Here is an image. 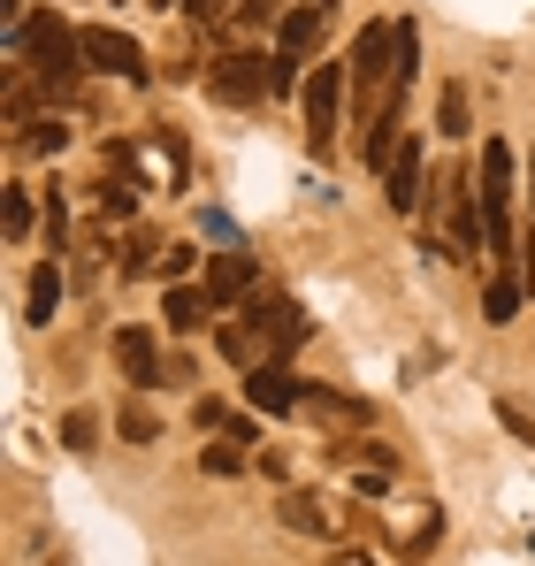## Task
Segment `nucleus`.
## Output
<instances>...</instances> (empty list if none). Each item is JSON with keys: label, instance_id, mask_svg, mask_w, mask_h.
Returning <instances> with one entry per match:
<instances>
[{"label": "nucleus", "instance_id": "2f4dec72", "mask_svg": "<svg viewBox=\"0 0 535 566\" xmlns=\"http://www.w3.org/2000/svg\"><path fill=\"white\" fill-rule=\"evenodd\" d=\"M528 253H535V238H528ZM528 276H535V261H528Z\"/></svg>", "mask_w": 535, "mask_h": 566}, {"label": "nucleus", "instance_id": "7c9ffc66", "mask_svg": "<svg viewBox=\"0 0 535 566\" xmlns=\"http://www.w3.org/2000/svg\"><path fill=\"white\" fill-rule=\"evenodd\" d=\"M329 566H375V559H367V552H337Z\"/></svg>", "mask_w": 535, "mask_h": 566}, {"label": "nucleus", "instance_id": "c85d7f7f", "mask_svg": "<svg viewBox=\"0 0 535 566\" xmlns=\"http://www.w3.org/2000/svg\"><path fill=\"white\" fill-rule=\"evenodd\" d=\"M62 230H70V214H62V191L46 199V238H54V253H62Z\"/></svg>", "mask_w": 535, "mask_h": 566}, {"label": "nucleus", "instance_id": "1a4fd4ad", "mask_svg": "<svg viewBox=\"0 0 535 566\" xmlns=\"http://www.w3.org/2000/svg\"><path fill=\"white\" fill-rule=\"evenodd\" d=\"M382 191L398 214H421V138H398V154L382 161Z\"/></svg>", "mask_w": 535, "mask_h": 566}, {"label": "nucleus", "instance_id": "4be33fe9", "mask_svg": "<svg viewBox=\"0 0 535 566\" xmlns=\"http://www.w3.org/2000/svg\"><path fill=\"white\" fill-rule=\"evenodd\" d=\"M99 214H107V222H115V214L130 222V214H138V185H123V177H107V185H99Z\"/></svg>", "mask_w": 535, "mask_h": 566}, {"label": "nucleus", "instance_id": "ddd939ff", "mask_svg": "<svg viewBox=\"0 0 535 566\" xmlns=\"http://www.w3.org/2000/svg\"><path fill=\"white\" fill-rule=\"evenodd\" d=\"M275 521L298 528V536H337V513H329V497H314V490H283Z\"/></svg>", "mask_w": 535, "mask_h": 566}, {"label": "nucleus", "instance_id": "39448f33", "mask_svg": "<svg viewBox=\"0 0 535 566\" xmlns=\"http://www.w3.org/2000/svg\"><path fill=\"white\" fill-rule=\"evenodd\" d=\"M345 93H353V70H329V62H314L306 70V146L314 154H329L337 146V115H345Z\"/></svg>", "mask_w": 535, "mask_h": 566}, {"label": "nucleus", "instance_id": "f257e3e1", "mask_svg": "<svg viewBox=\"0 0 535 566\" xmlns=\"http://www.w3.org/2000/svg\"><path fill=\"white\" fill-rule=\"evenodd\" d=\"M314 337V322H306V306L298 298H283V291H261L253 306H238V322H222V360L230 368H283V353H298Z\"/></svg>", "mask_w": 535, "mask_h": 566}, {"label": "nucleus", "instance_id": "f3484780", "mask_svg": "<svg viewBox=\"0 0 535 566\" xmlns=\"http://www.w3.org/2000/svg\"><path fill=\"white\" fill-rule=\"evenodd\" d=\"M62 146H70L62 115H39V123H23V130H15V154H31V161H46V154H62Z\"/></svg>", "mask_w": 535, "mask_h": 566}, {"label": "nucleus", "instance_id": "6e6552de", "mask_svg": "<svg viewBox=\"0 0 535 566\" xmlns=\"http://www.w3.org/2000/svg\"><path fill=\"white\" fill-rule=\"evenodd\" d=\"M115 368L130 376V390H161V345H154V329H115Z\"/></svg>", "mask_w": 535, "mask_h": 566}, {"label": "nucleus", "instance_id": "4468645a", "mask_svg": "<svg viewBox=\"0 0 535 566\" xmlns=\"http://www.w3.org/2000/svg\"><path fill=\"white\" fill-rule=\"evenodd\" d=\"M207 314H214V298H207V283H169V298H161V322L191 337V329H207Z\"/></svg>", "mask_w": 535, "mask_h": 566}, {"label": "nucleus", "instance_id": "bb28decb", "mask_svg": "<svg viewBox=\"0 0 535 566\" xmlns=\"http://www.w3.org/2000/svg\"><path fill=\"white\" fill-rule=\"evenodd\" d=\"M238 23H283V0H245Z\"/></svg>", "mask_w": 535, "mask_h": 566}, {"label": "nucleus", "instance_id": "f03ea898", "mask_svg": "<svg viewBox=\"0 0 535 566\" xmlns=\"http://www.w3.org/2000/svg\"><path fill=\"white\" fill-rule=\"evenodd\" d=\"M15 46L31 54V77H39V93H46V99L77 93V77H85V31H70L62 15H23Z\"/></svg>", "mask_w": 535, "mask_h": 566}, {"label": "nucleus", "instance_id": "f8f14e48", "mask_svg": "<svg viewBox=\"0 0 535 566\" xmlns=\"http://www.w3.org/2000/svg\"><path fill=\"white\" fill-rule=\"evenodd\" d=\"M298 413H314V421H329V429H367V406L345 398V390H329V382H306V398H298Z\"/></svg>", "mask_w": 535, "mask_h": 566}, {"label": "nucleus", "instance_id": "423d86ee", "mask_svg": "<svg viewBox=\"0 0 535 566\" xmlns=\"http://www.w3.org/2000/svg\"><path fill=\"white\" fill-rule=\"evenodd\" d=\"M207 298H214V306H238V298H245V291H261V261H253V253H245V245H222V253H214V261H207Z\"/></svg>", "mask_w": 535, "mask_h": 566}, {"label": "nucleus", "instance_id": "a211bd4d", "mask_svg": "<svg viewBox=\"0 0 535 566\" xmlns=\"http://www.w3.org/2000/svg\"><path fill=\"white\" fill-rule=\"evenodd\" d=\"M482 314H490V322H513V314H521V276H513V261H497V276L482 291Z\"/></svg>", "mask_w": 535, "mask_h": 566}, {"label": "nucleus", "instance_id": "393cba45", "mask_svg": "<svg viewBox=\"0 0 535 566\" xmlns=\"http://www.w3.org/2000/svg\"><path fill=\"white\" fill-rule=\"evenodd\" d=\"M497 421H505V429H513V437H521V444L535 452V421L521 413V406H513V398H497Z\"/></svg>", "mask_w": 535, "mask_h": 566}, {"label": "nucleus", "instance_id": "7ed1b4c3", "mask_svg": "<svg viewBox=\"0 0 535 566\" xmlns=\"http://www.w3.org/2000/svg\"><path fill=\"white\" fill-rule=\"evenodd\" d=\"M482 230H490V253L513 261V146L505 138L482 146Z\"/></svg>", "mask_w": 535, "mask_h": 566}, {"label": "nucleus", "instance_id": "5701e85b", "mask_svg": "<svg viewBox=\"0 0 535 566\" xmlns=\"http://www.w3.org/2000/svg\"><path fill=\"white\" fill-rule=\"evenodd\" d=\"M62 444H70V452H92V444H99V413H85V406H77V413L62 421Z\"/></svg>", "mask_w": 535, "mask_h": 566}, {"label": "nucleus", "instance_id": "473e14b6", "mask_svg": "<svg viewBox=\"0 0 535 566\" xmlns=\"http://www.w3.org/2000/svg\"><path fill=\"white\" fill-rule=\"evenodd\" d=\"M528 552H535V536H528Z\"/></svg>", "mask_w": 535, "mask_h": 566}, {"label": "nucleus", "instance_id": "412c9836", "mask_svg": "<svg viewBox=\"0 0 535 566\" xmlns=\"http://www.w3.org/2000/svg\"><path fill=\"white\" fill-rule=\"evenodd\" d=\"M0 230H8V238H23V230H31V191H23V185L0 191Z\"/></svg>", "mask_w": 535, "mask_h": 566}, {"label": "nucleus", "instance_id": "cd10ccee", "mask_svg": "<svg viewBox=\"0 0 535 566\" xmlns=\"http://www.w3.org/2000/svg\"><path fill=\"white\" fill-rule=\"evenodd\" d=\"M199 230H207V238H222V245H238V222H230V214H214V207L199 214Z\"/></svg>", "mask_w": 535, "mask_h": 566}, {"label": "nucleus", "instance_id": "9b49d317", "mask_svg": "<svg viewBox=\"0 0 535 566\" xmlns=\"http://www.w3.org/2000/svg\"><path fill=\"white\" fill-rule=\"evenodd\" d=\"M261 93H268V62H253V54H230V62L214 70V99H222V107H253Z\"/></svg>", "mask_w": 535, "mask_h": 566}, {"label": "nucleus", "instance_id": "c756f323", "mask_svg": "<svg viewBox=\"0 0 535 566\" xmlns=\"http://www.w3.org/2000/svg\"><path fill=\"white\" fill-rule=\"evenodd\" d=\"M183 15H191V23H214V15H222V0H183Z\"/></svg>", "mask_w": 535, "mask_h": 566}, {"label": "nucleus", "instance_id": "b1692460", "mask_svg": "<svg viewBox=\"0 0 535 566\" xmlns=\"http://www.w3.org/2000/svg\"><path fill=\"white\" fill-rule=\"evenodd\" d=\"M191 421H199V429H214V437H222V429H230V421H238V413H230V406H222V398H199V406H191Z\"/></svg>", "mask_w": 535, "mask_h": 566}, {"label": "nucleus", "instance_id": "a878e982", "mask_svg": "<svg viewBox=\"0 0 535 566\" xmlns=\"http://www.w3.org/2000/svg\"><path fill=\"white\" fill-rule=\"evenodd\" d=\"M8 123H15V130H23V123H31V85H23V77H15V85H8Z\"/></svg>", "mask_w": 535, "mask_h": 566}, {"label": "nucleus", "instance_id": "aec40b11", "mask_svg": "<svg viewBox=\"0 0 535 566\" xmlns=\"http://www.w3.org/2000/svg\"><path fill=\"white\" fill-rule=\"evenodd\" d=\"M115 429H123V437H130V444H154V437H161V421H154V406H146V398H130V406H123V421H115Z\"/></svg>", "mask_w": 535, "mask_h": 566}, {"label": "nucleus", "instance_id": "2eb2a0df", "mask_svg": "<svg viewBox=\"0 0 535 566\" xmlns=\"http://www.w3.org/2000/svg\"><path fill=\"white\" fill-rule=\"evenodd\" d=\"M54 306H62V269H54V253L31 269V291H23V322H54Z\"/></svg>", "mask_w": 535, "mask_h": 566}, {"label": "nucleus", "instance_id": "dca6fc26", "mask_svg": "<svg viewBox=\"0 0 535 566\" xmlns=\"http://www.w3.org/2000/svg\"><path fill=\"white\" fill-rule=\"evenodd\" d=\"M437 130L444 138H474V107H466V85L444 77V93H437Z\"/></svg>", "mask_w": 535, "mask_h": 566}, {"label": "nucleus", "instance_id": "20e7f679", "mask_svg": "<svg viewBox=\"0 0 535 566\" xmlns=\"http://www.w3.org/2000/svg\"><path fill=\"white\" fill-rule=\"evenodd\" d=\"M85 70L92 77H115V85H154L146 46H138L130 31H115V23H92L85 31Z\"/></svg>", "mask_w": 535, "mask_h": 566}, {"label": "nucleus", "instance_id": "9d476101", "mask_svg": "<svg viewBox=\"0 0 535 566\" xmlns=\"http://www.w3.org/2000/svg\"><path fill=\"white\" fill-rule=\"evenodd\" d=\"M298 398H306V382L291 376V368H253L245 376V406L253 413H298Z\"/></svg>", "mask_w": 535, "mask_h": 566}, {"label": "nucleus", "instance_id": "6ab92c4d", "mask_svg": "<svg viewBox=\"0 0 535 566\" xmlns=\"http://www.w3.org/2000/svg\"><path fill=\"white\" fill-rule=\"evenodd\" d=\"M413 77H421V31H413V15H398V99L413 93Z\"/></svg>", "mask_w": 535, "mask_h": 566}, {"label": "nucleus", "instance_id": "0eeeda50", "mask_svg": "<svg viewBox=\"0 0 535 566\" xmlns=\"http://www.w3.org/2000/svg\"><path fill=\"white\" fill-rule=\"evenodd\" d=\"M437 207H444L451 253H482V245H490V230H482V207L466 199V177H459V169H451V177H444V199H437Z\"/></svg>", "mask_w": 535, "mask_h": 566}]
</instances>
